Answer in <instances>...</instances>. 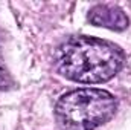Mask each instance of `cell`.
<instances>
[{"instance_id": "obj_1", "label": "cell", "mask_w": 131, "mask_h": 130, "mask_svg": "<svg viewBox=\"0 0 131 130\" xmlns=\"http://www.w3.org/2000/svg\"><path fill=\"white\" fill-rule=\"evenodd\" d=\"M58 72L76 83L96 84L111 80L124 66L125 55L119 46L95 37H70L58 48Z\"/></svg>"}, {"instance_id": "obj_2", "label": "cell", "mask_w": 131, "mask_h": 130, "mask_svg": "<svg viewBox=\"0 0 131 130\" xmlns=\"http://www.w3.org/2000/svg\"><path fill=\"white\" fill-rule=\"evenodd\" d=\"M117 109L114 95L104 89H76L58 99L55 113L69 130H93L113 118Z\"/></svg>"}, {"instance_id": "obj_3", "label": "cell", "mask_w": 131, "mask_h": 130, "mask_svg": "<svg viewBox=\"0 0 131 130\" xmlns=\"http://www.w3.org/2000/svg\"><path fill=\"white\" fill-rule=\"evenodd\" d=\"M89 22L99 28H107L111 31H125L128 28L127 14L117 8L110 5H96L89 11Z\"/></svg>"}, {"instance_id": "obj_4", "label": "cell", "mask_w": 131, "mask_h": 130, "mask_svg": "<svg viewBox=\"0 0 131 130\" xmlns=\"http://www.w3.org/2000/svg\"><path fill=\"white\" fill-rule=\"evenodd\" d=\"M12 86H14V81H12V78H11L6 66L3 63L2 51H0V90H9Z\"/></svg>"}]
</instances>
